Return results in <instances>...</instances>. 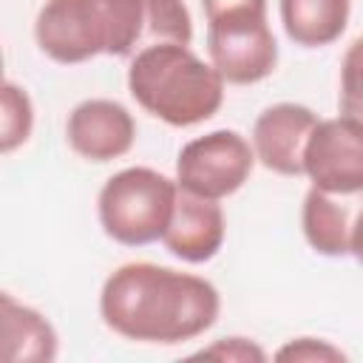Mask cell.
Listing matches in <instances>:
<instances>
[{
	"instance_id": "obj_1",
	"label": "cell",
	"mask_w": 363,
	"mask_h": 363,
	"mask_svg": "<svg viewBox=\"0 0 363 363\" xmlns=\"http://www.w3.org/2000/svg\"><path fill=\"white\" fill-rule=\"evenodd\" d=\"M37 45L57 62H85L96 54L128 57L156 43L193 37L182 0H45L34 23Z\"/></svg>"
},
{
	"instance_id": "obj_2",
	"label": "cell",
	"mask_w": 363,
	"mask_h": 363,
	"mask_svg": "<svg viewBox=\"0 0 363 363\" xmlns=\"http://www.w3.org/2000/svg\"><path fill=\"white\" fill-rule=\"evenodd\" d=\"M218 292L210 281L159 264H125L108 275L99 312L108 329L136 343H184L218 318Z\"/></svg>"
},
{
	"instance_id": "obj_3",
	"label": "cell",
	"mask_w": 363,
	"mask_h": 363,
	"mask_svg": "<svg viewBox=\"0 0 363 363\" xmlns=\"http://www.w3.org/2000/svg\"><path fill=\"white\" fill-rule=\"evenodd\" d=\"M128 88L150 116L173 128L210 119L224 99V77L182 43H156L136 51Z\"/></svg>"
},
{
	"instance_id": "obj_4",
	"label": "cell",
	"mask_w": 363,
	"mask_h": 363,
	"mask_svg": "<svg viewBox=\"0 0 363 363\" xmlns=\"http://www.w3.org/2000/svg\"><path fill=\"white\" fill-rule=\"evenodd\" d=\"M176 196L179 184L150 167L119 170L99 190L102 230L125 247L159 241L170 224Z\"/></svg>"
},
{
	"instance_id": "obj_5",
	"label": "cell",
	"mask_w": 363,
	"mask_h": 363,
	"mask_svg": "<svg viewBox=\"0 0 363 363\" xmlns=\"http://www.w3.org/2000/svg\"><path fill=\"white\" fill-rule=\"evenodd\" d=\"M207 51L216 71L235 85H250L275 71L278 45L267 9H244L207 20Z\"/></svg>"
},
{
	"instance_id": "obj_6",
	"label": "cell",
	"mask_w": 363,
	"mask_h": 363,
	"mask_svg": "<svg viewBox=\"0 0 363 363\" xmlns=\"http://www.w3.org/2000/svg\"><path fill=\"white\" fill-rule=\"evenodd\" d=\"M255 150L235 130H213L187 142L176 162V184L201 199H224L235 193L252 173Z\"/></svg>"
},
{
	"instance_id": "obj_7",
	"label": "cell",
	"mask_w": 363,
	"mask_h": 363,
	"mask_svg": "<svg viewBox=\"0 0 363 363\" xmlns=\"http://www.w3.org/2000/svg\"><path fill=\"white\" fill-rule=\"evenodd\" d=\"M303 173L323 193H363V125L349 116L318 122L303 147Z\"/></svg>"
},
{
	"instance_id": "obj_8",
	"label": "cell",
	"mask_w": 363,
	"mask_h": 363,
	"mask_svg": "<svg viewBox=\"0 0 363 363\" xmlns=\"http://www.w3.org/2000/svg\"><path fill=\"white\" fill-rule=\"evenodd\" d=\"M318 125V116L306 105L278 102L261 111L252 128V150L255 159L272 173L301 176L303 173V147Z\"/></svg>"
},
{
	"instance_id": "obj_9",
	"label": "cell",
	"mask_w": 363,
	"mask_h": 363,
	"mask_svg": "<svg viewBox=\"0 0 363 363\" xmlns=\"http://www.w3.org/2000/svg\"><path fill=\"white\" fill-rule=\"evenodd\" d=\"M65 136L77 156L88 162H111L130 150L136 122L128 108L113 99H88L71 111Z\"/></svg>"
},
{
	"instance_id": "obj_10",
	"label": "cell",
	"mask_w": 363,
	"mask_h": 363,
	"mask_svg": "<svg viewBox=\"0 0 363 363\" xmlns=\"http://www.w3.org/2000/svg\"><path fill=\"white\" fill-rule=\"evenodd\" d=\"M164 247L190 264L210 261L224 244V213L213 199L179 190L170 224L162 235Z\"/></svg>"
},
{
	"instance_id": "obj_11",
	"label": "cell",
	"mask_w": 363,
	"mask_h": 363,
	"mask_svg": "<svg viewBox=\"0 0 363 363\" xmlns=\"http://www.w3.org/2000/svg\"><path fill=\"white\" fill-rule=\"evenodd\" d=\"M0 309H3L6 360H11V363H17V360L43 363V360L57 357V335L40 312L17 303L11 295L0 298Z\"/></svg>"
},
{
	"instance_id": "obj_12",
	"label": "cell",
	"mask_w": 363,
	"mask_h": 363,
	"mask_svg": "<svg viewBox=\"0 0 363 363\" xmlns=\"http://www.w3.org/2000/svg\"><path fill=\"white\" fill-rule=\"evenodd\" d=\"M281 20L292 43L329 45L349 23V0H281Z\"/></svg>"
},
{
	"instance_id": "obj_13",
	"label": "cell",
	"mask_w": 363,
	"mask_h": 363,
	"mask_svg": "<svg viewBox=\"0 0 363 363\" xmlns=\"http://www.w3.org/2000/svg\"><path fill=\"white\" fill-rule=\"evenodd\" d=\"M303 235L309 247L320 255H346L352 252V224L346 218V210H340L329 193L312 187L303 199Z\"/></svg>"
},
{
	"instance_id": "obj_14",
	"label": "cell",
	"mask_w": 363,
	"mask_h": 363,
	"mask_svg": "<svg viewBox=\"0 0 363 363\" xmlns=\"http://www.w3.org/2000/svg\"><path fill=\"white\" fill-rule=\"evenodd\" d=\"M31 99L26 91H20L14 82L3 85V113H0V150L11 153L17 145H23L31 133Z\"/></svg>"
},
{
	"instance_id": "obj_15",
	"label": "cell",
	"mask_w": 363,
	"mask_h": 363,
	"mask_svg": "<svg viewBox=\"0 0 363 363\" xmlns=\"http://www.w3.org/2000/svg\"><path fill=\"white\" fill-rule=\"evenodd\" d=\"M340 113L363 125V37H357L340 65Z\"/></svg>"
},
{
	"instance_id": "obj_16",
	"label": "cell",
	"mask_w": 363,
	"mask_h": 363,
	"mask_svg": "<svg viewBox=\"0 0 363 363\" xmlns=\"http://www.w3.org/2000/svg\"><path fill=\"white\" fill-rule=\"evenodd\" d=\"M193 357H204V360H230V363H261L267 360V354L250 343L247 337H224V340H216L213 346L196 352Z\"/></svg>"
},
{
	"instance_id": "obj_17",
	"label": "cell",
	"mask_w": 363,
	"mask_h": 363,
	"mask_svg": "<svg viewBox=\"0 0 363 363\" xmlns=\"http://www.w3.org/2000/svg\"><path fill=\"white\" fill-rule=\"evenodd\" d=\"M278 360H298V363H312V360H346V354L340 349H335L326 340H315V337H298L292 343H286L284 349H278L275 354Z\"/></svg>"
},
{
	"instance_id": "obj_18",
	"label": "cell",
	"mask_w": 363,
	"mask_h": 363,
	"mask_svg": "<svg viewBox=\"0 0 363 363\" xmlns=\"http://www.w3.org/2000/svg\"><path fill=\"white\" fill-rule=\"evenodd\" d=\"M201 9L207 20L230 11H244V9H267V0H201Z\"/></svg>"
},
{
	"instance_id": "obj_19",
	"label": "cell",
	"mask_w": 363,
	"mask_h": 363,
	"mask_svg": "<svg viewBox=\"0 0 363 363\" xmlns=\"http://www.w3.org/2000/svg\"><path fill=\"white\" fill-rule=\"evenodd\" d=\"M352 252H354V258L363 264V210L357 213V218H354V224H352Z\"/></svg>"
}]
</instances>
